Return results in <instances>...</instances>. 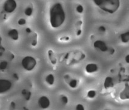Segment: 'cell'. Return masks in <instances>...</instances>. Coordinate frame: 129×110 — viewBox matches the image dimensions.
Here are the masks:
<instances>
[{
    "label": "cell",
    "mask_w": 129,
    "mask_h": 110,
    "mask_svg": "<svg viewBox=\"0 0 129 110\" xmlns=\"http://www.w3.org/2000/svg\"><path fill=\"white\" fill-rule=\"evenodd\" d=\"M16 8V3L15 1L13 0H9L6 1L4 4V10L7 13H12L14 12Z\"/></svg>",
    "instance_id": "obj_5"
},
{
    "label": "cell",
    "mask_w": 129,
    "mask_h": 110,
    "mask_svg": "<svg viewBox=\"0 0 129 110\" xmlns=\"http://www.w3.org/2000/svg\"><path fill=\"white\" fill-rule=\"evenodd\" d=\"M94 46H96L97 48H98L101 50H107V47H106V44L101 41H97L94 44Z\"/></svg>",
    "instance_id": "obj_7"
},
{
    "label": "cell",
    "mask_w": 129,
    "mask_h": 110,
    "mask_svg": "<svg viewBox=\"0 0 129 110\" xmlns=\"http://www.w3.org/2000/svg\"><path fill=\"white\" fill-rule=\"evenodd\" d=\"M38 105L42 109H47L50 105V101L47 96H41L38 99Z\"/></svg>",
    "instance_id": "obj_6"
},
{
    "label": "cell",
    "mask_w": 129,
    "mask_h": 110,
    "mask_svg": "<svg viewBox=\"0 0 129 110\" xmlns=\"http://www.w3.org/2000/svg\"><path fill=\"white\" fill-rule=\"evenodd\" d=\"M21 64L22 68L28 71L32 70L37 65V60L35 58L31 56H26L22 60Z\"/></svg>",
    "instance_id": "obj_3"
},
{
    "label": "cell",
    "mask_w": 129,
    "mask_h": 110,
    "mask_svg": "<svg viewBox=\"0 0 129 110\" xmlns=\"http://www.w3.org/2000/svg\"></svg>",
    "instance_id": "obj_13"
},
{
    "label": "cell",
    "mask_w": 129,
    "mask_h": 110,
    "mask_svg": "<svg viewBox=\"0 0 129 110\" xmlns=\"http://www.w3.org/2000/svg\"><path fill=\"white\" fill-rule=\"evenodd\" d=\"M12 84L11 81L6 79H0V94H3L9 91Z\"/></svg>",
    "instance_id": "obj_4"
},
{
    "label": "cell",
    "mask_w": 129,
    "mask_h": 110,
    "mask_svg": "<svg viewBox=\"0 0 129 110\" xmlns=\"http://www.w3.org/2000/svg\"><path fill=\"white\" fill-rule=\"evenodd\" d=\"M66 20V13L62 4L57 2L51 7L50 10V23L53 28L61 26Z\"/></svg>",
    "instance_id": "obj_1"
},
{
    "label": "cell",
    "mask_w": 129,
    "mask_h": 110,
    "mask_svg": "<svg viewBox=\"0 0 129 110\" xmlns=\"http://www.w3.org/2000/svg\"><path fill=\"white\" fill-rule=\"evenodd\" d=\"M53 80L54 78L52 75H49V76H47V77L46 78V81H47L48 83H49L50 84H53Z\"/></svg>",
    "instance_id": "obj_10"
},
{
    "label": "cell",
    "mask_w": 129,
    "mask_h": 110,
    "mask_svg": "<svg viewBox=\"0 0 129 110\" xmlns=\"http://www.w3.org/2000/svg\"><path fill=\"white\" fill-rule=\"evenodd\" d=\"M25 13L27 15L29 16V15H30V14H31V13H32V10H31L30 8H27L26 10H25Z\"/></svg>",
    "instance_id": "obj_12"
},
{
    "label": "cell",
    "mask_w": 129,
    "mask_h": 110,
    "mask_svg": "<svg viewBox=\"0 0 129 110\" xmlns=\"http://www.w3.org/2000/svg\"><path fill=\"white\" fill-rule=\"evenodd\" d=\"M9 37H10L13 40H17L18 38V32L16 30H10L8 33Z\"/></svg>",
    "instance_id": "obj_8"
},
{
    "label": "cell",
    "mask_w": 129,
    "mask_h": 110,
    "mask_svg": "<svg viewBox=\"0 0 129 110\" xmlns=\"http://www.w3.org/2000/svg\"><path fill=\"white\" fill-rule=\"evenodd\" d=\"M97 70L96 65L94 64H89L86 67V70L89 73H92L95 72Z\"/></svg>",
    "instance_id": "obj_9"
},
{
    "label": "cell",
    "mask_w": 129,
    "mask_h": 110,
    "mask_svg": "<svg viewBox=\"0 0 129 110\" xmlns=\"http://www.w3.org/2000/svg\"><path fill=\"white\" fill-rule=\"evenodd\" d=\"M94 2L102 10L109 13L116 12L120 6L118 0H94Z\"/></svg>",
    "instance_id": "obj_2"
},
{
    "label": "cell",
    "mask_w": 129,
    "mask_h": 110,
    "mask_svg": "<svg viewBox=\"0 0 129 110\" xmlns=\"http://www.w3.org/2000/svg\"><path fill=\"white\" fill-rule=\"evenodd\" d=\"M123 36H124V38H122V37H121L122 41L123 42H127V41H128V32H127V33L124 34Z\"/></svg>",
    "instance_id": "obj_11"
}]
</instances>
